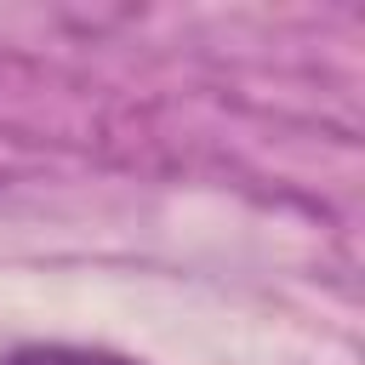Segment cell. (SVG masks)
<instances>
[{"instance_id":"obj_1","label":"cell","mask_w":365,"mask_h":365,"mask_svg":"<svg viewBox=\"0 0 365 365\" xmlns=\"http://www.w3.org/2000/svg\"><path fill=\"white\" fill-rule=\"evenodd\" d=\"M0 365H143L120 348H91V342H17L0 354Z\"/></svg>"}]
</instances>
